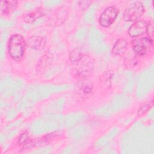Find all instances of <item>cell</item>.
Masks as SVG:
<instances>
[{
	"label": "cell",
	"instance_id": "cell-1",
	"mask_svg": "<svg viewBox=\"0 0 154 154\" xmlns=\"http://www.w3.org/2000/svg\"><path fill=\"white\" fill-rule=\"evenodd\" d=\"M121 149L123 153L152 154L154 152L153 126L142 121L137 122L122 137Z\"/></svg>",
	"mask_w": 154,
	"mask_h": 154
},
{
	"label": "cell",
	"instance_id": "cell-2",
	"mask_svg": "<svg viewBox=\"0 0 154 154\" xmlns=\"http://www.w3.org/2000/svg\"><path fill=\"white\" fill-rule=\"evenodd\" d=\"M68 84H35L28 87L25 95L18 101L17 109L25 114H29L35 104L43 99L70 88Z\"/></svg>",
	"mask_w": 154,
	"mask_h": 154
},
{
	"label": "cell",
	"instance_id": "cell-3",
	"mask_svg": "<svg viewBox=\"0 0 154 154\" xmlns=\"http://www.w3.org/2000/svg\"><path fill=\"white\" fill-rule=\"evenodd\" d=\"M63 126V117L61 114H43L30 124L29 129L33 135H41L58 131Z\"/></svg>",
	"mask_w": 154,
	"mask_h": 154
},
{
	"label": "cell",
	"instance_id": "cell-4",
	"mask_svg": "<svg viewBox=\"0 0 154 154\" xmlns=\"http://www.w3.org/2000/svg\"><path fill=\"white\" fill-rule=\"evenodd\" d=\"M131 102L129 96L125 94H117L113 96L110 102L94 109L93 114L97 117H109L129 106Z\"/></svg>",
	"mask_w": 154,
	"mask_h": 154
},
{
	"label": "cell",
	"instance_id": "cell-5",
	"mask_svg": "<svg viewBox=\"0 0 154 154\" xmlns=\"http://www.w3.org/2000/svg\"><path fill=\"white\" fill-rule=\"evenodd\" d=\"M154 85V70L152 64L141 71L136 78V96L141 99L152 90Z\"/></svg>",
	"mask_w": 154,
	"mask_h": 154
},
{
	"label": "cell",
	"instance_id": "cell-6",
	"mask_svg": "<svg viewBox=\"0 0 154 154\" xmlns=\"http://www.w3.org/2000/svg\"><path fill=\"white\" fill-rule=\"evenodd\" d=\"M23 86L24 83L20 79H13L10 76H5L1 80V93L5 99H8L19 94Z\"/></svg>",
	"mask_w": 154,
	"mask_h": 154
},
{
	"label": "cell",
	"instance_id": "cell-7",
	"mask_svg": "<svg viewBox=\"0 0 154 154\" xmlns=\"http://www.w3.org/2000/svg\"><path fill=\"white\" fill-rule=\"evenodd\" d=\"M8 52L10 56L15 61H20L25 53L26 42L24 37L19 34L10 36L8 41Z\"/></svg>",
	"mask_w": 154,
	"mask_h": 154
},
{
	"label": "cell",
	"instance_id": "cell-8",
	"mask_svg": "<svg viewBox=\"0 0 154 154\" xmlns=\"http://www.w3.org/2000/svg\"><path fill=\"white\" fill-rule=\"evenodd\" d=\"M87 41L91 51L96 54H101L108 50L104 42L102 34L96 28L93 27L88 31Z\"/></svg>",
	"mask_w": 154,
	"mask_h": 154
},
{
	"label": "cell",
	"instance_id": "cell-9",
	"mask_svg": "<svg viewBox=\"0 0 154 154\" xmlns=\"http://www.w3.org/2000/svg\"><path fill=\"white\" fill-rule=\"evenodd\" d=\"M144 11L143 4L140 1H135L126 7L123 13V19L126 21H137Z\"/></svg>",
	"mask_w": 154,
	"mask_h": 154
},
{
	"label": "cell",
	"instance_id": "cell-10",
	"mask_svg": "<svg viewBox=\"0 0 154 154\" xmlns=\"http://www.w3.org/2000/svg\"><path fill=\"white\" fill-rule=\"evenodd\" d=\"M119 12V9L117 7L114 6L108 7L100 15L99 24L103 27H109L115 21Z\"/></svg>",
	"mask_w": 154,
	"mask_h": 154
},
{
	"label": "cell",
	"instance_id": "cell-11",
	"mask_svg": "<svg viewBox=\"0 0 154 154\" xmlns=\"http://www.w3.org/2000/svg\"><path fill=\"white\" fill-rule=\"evenodd\" d=\"M91 133V128L87 125H77L70 129L69 137L75 142H80L87 138Z\"/></svg>",
	"mask_w": 154,
	"mask_h": 154
},
{
	"label": "cell",
	"instance_id": "cell-12",
	"mask_svg": "<svg viewBox=\"0 0 154 154\" xmlns=\"http://www.w3.org/2000/svg\"><path fill=\"white\" fill-rule=\"evenodd\" d=\"M152 42L150 38L141 37L134 39L132 41V46L134 51L139 55H144L151 48Z\"/></svg>",
	"mask_w": 154,
	"mask_h": 154
},
{
	"label": "cell",
	"instance_id": "cell-13",
	"mask_svg": "<svg viewBox=\"0 0 154 154\" xmlns=\"http://www.w3.org/2000/svg\"><path fill=\"white\" fill-rule=\"evenodd\" d=\"M86 118L87 116L83 112H71L63 117V126L68 129H71L83 122Z\"/></svg>",
	"mask_w": 154,
	"mask_h": 154
},
{
	"label": "cell",
	"instance_id": "cell-14",
	"mask_svg": "<svg viewBox=\"0 0 154 154\" xmlns=\"http://www.w3.org/2000/svg\"><path fill=\"white\" fill-rule=\"evenodd\" d=\"M119 79L122 85V90L124 93L132 92L135 84L134 78L131 72L125 71L120 73Z\"/></svg>",
	"mask_w": 154,
	"mask_h": 154
},
{
	"label": "cell",
	"instance_id": "cell-15",
	"mask_svg": "<svg viewBox=\"0 0 154 154\" xmlns=\"http://www.w3.org/2000/svg\"><path fill=\"white\" fill-rule=\"evenodd\" d=\"M66 103V100L63 97L58 98L46 105L43 109V114H59L63 109Z\"/></svg>",
	"mask_w": 154,
	"mask_h": 154
},
{
	"label": "cell",
	"instance_id": "cell-16",
	"mask_svg": "<svg viewBox=\"0 0 154 154\" xmlns=\"http://www.w3.org/2000/svg\"><path fill=\"white\" fill-rule=\"evenodd\" d=\"M119 129L117 128H114L111 129V130H110L106 134L100 137L94 143L95 149L98 150L100 148L107 146L112 140V139H114V138L117 135Z\"/></svg>",
	"mask_w": 154,
	"mask_h": 154
},
{
	"label": "cell",
	"instance_id": "cell-17",
	"mask_svg": "<svg viewBox=\"0 0 154 154\" xmlns=\"http://www.w3.org/2000/svg\"><path fill=\"white\" fill-rule=\"evenodd\" d=\"M147 27L148 24L146 21L143 20L136 21L129 28L128 34L132 37L140 36L147 32Z\"/></svg>",
	"mask_w": 154,
	"mask_h": 154
},
{
	"label": "cell",
	"instance_id": "cell-18",
	"mask_svg": "<svg viewBox=\"0 0 154 154\" xmlns=\"http://www.w3.org/2000/svg\"><path fill=\"white\" fill-rule=\"evenodd\" d=\"M28 46L33 49L42 50L46 45V39L41 36L33 35L31 36L27 41Z\"/></svg>",
	"mask_w": 154,
	"mask_h": 154
},
{
	"label": "cell",
	"instance_id": "cell-19",
	"mask_svg": "<svg viewBox=\"0 0 154 154\" xmlns=\"http://www.w3.org/2000/svg\"><path fill=\"white\" fill-rule=\"evenodd\" d=\"M17 2L16 1H2L1 2V13L4 14H8L16 8Z\"/></svg>",
	"mask_w": 154,
	"mask_h": 154
},
{
	"label": "cell",
	"instance_id": "cell-20",
	"mask_svg": "<svg viewBox=\"0 0 154 154\" xmlns=\"http://www.w3.org/2000/svg\"><path fill=\"white\" fill-rule=\"evenodd\" d=\"M127 42L123 38L119 39L114 44L112 52L115 55H120L123 54L127 48Z\"/></svg>",
	"mask_w": 154,
	"mask_h": 154
},
{
	"label": "cell",
	"instance_id": "cell-21",
	"mask_svg": "<svg viewBox=\"0 0 154 154\" xmlns=\"http://www.w3.org/2000/svg\"><path fill=\"white\" fill-rule=\"evenodd\" d=\"M97 8V4H93L88 9L85 14H84V19L86 23H93L94 22V16L96 8Z\"/></svg>",
	"mask_w": 154,
	"mask_h": 154
},
{
	"label": "cell",
	"instance_id": "cell-22",
	"mask_svg": "<svg viewBox=\"0 0 154 154\" xmlns=\"http://www.w3.org/2000/svg\"><path fill=\"white\" fill-rule=\"evenodd\" d=\"M7 35V32L5 30L3 34L1 35V43H0V56L1 60H2L4 57V52H5V40Z\"/></svg>",
	"mask_w": 154,
	"mask_h": 154
},
{
	"label": "cell",
	"instance_id": "cell-23",
	"mask_svg": "<svg viewBox=\"0 0 154 154\" xmlns=\"http://www.w3.org/2000/svg\"><path fill=\"white\" fill-rule=\"evenodd\" d=\"M17 115V110L14 108H11L7 111L5 114V119L7 120L10 121L13 120L16 117Z\"/></svg>",
	"mask_w": 154,
	"mask_h": 154
},
{
	"label": "cell",
	"instance_id": "cell-24",
	"mask_svg": "<svg viewBox=\"0 0 154 154\" xmlns=\"http://www.w3.org/2000/svg\"><path fill=\"white\" fill-rule=\"evenodd\" d=\"M87 34H88L87 30H86L85 28H82L79 29L77 31L76 34V37L78 40H82L85 37L86 35H87Z\"/></svg>",
	"mask_w": 154,
	"mask_h": 154
},
{
	"label": "cell",
	"instance_id": "cell-25",
	"mask_svg": "<svg viewBox=\"0 0 154 154\" xmlns=\"http://www.w3.org/2000/svg\"><path fill=\"white\" fill-rule=\"evenodd\" d=\"M61 2H62L61 1H58V0H49V1H45L43 2L45 6L46 7H53L59 5Z\"/></svg>",
	"mask_w": 154,
	"mask_h": 154
},
{
	"label": "cell",
	"instance_id": "cell-26",
	"mask_svg": "<svg viewBox=\"0 0 154 154\" xmlns=\"http://www.w3.org/2000/svg\"><path fill=\"white\" fill-rule=\"evenodd\" d=\"M51 152V148L47 147H43L40 148L38 149H35V150L32 151L31 153H40V154H46V153H50Z\"/></svg>",
	"mask_w": 154,
	"mask_h": 154
},
{
	"label": "cell",
	"instance_id": "cell-27",
	"mask_svg": "<svg viewBox=\"0 0 154 154\" xmlns=\"http://www.w3.org/2000/svg\"><path fill=\"white\" fill-rule=\"evenodd\" d=\"M34 6L35 5L31 2H27L23 4V7L27 10H32L34 8Z\"/></svg>",
	"mask_w": 154,
	"mask_h": 154
},
{
	"label": "cell",
	"instance_id": "cell-28",
	"mask_svg": "<svg viewBox=\"0 0 154 154\" xmlns=\"http://www.w3.org/2000/svg\"><path fill=\"white\" fill-rule=\"evenodd\" d=\"M100 153H116V151H114L113 149L106 146L105 149L100 152Z\"/></svg>",
	"mask_w": 154,
	"mask_h": 154
},
{
	"label": "cell",
	"instance_id": "cell-29",
	"mask_svg": "<svg viewBox=\"0 0 154 154\" xmlns=\"http://www.w3.org/2000/svg\"><path fill=\"white\" fill-rule=\"evenodd\" d=\"M74 150L75 149H73V148L72 147L67 146L66 148H65L63 150V151L61 152V153H72L75 152Z\"/></svg>",
	"mask_w": 154,
	"mask_h": 154
}]
</instances>
